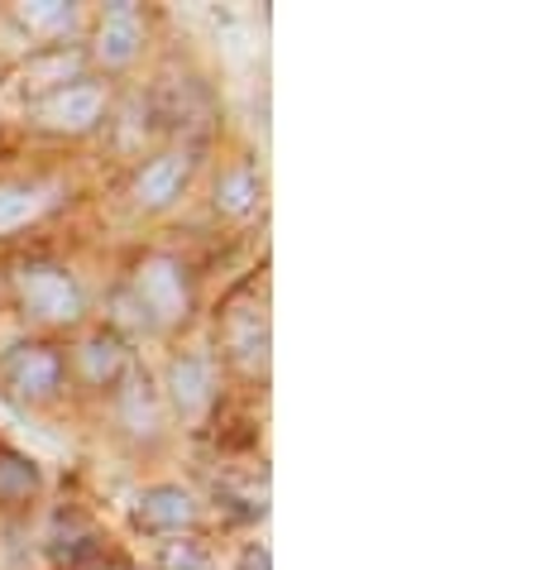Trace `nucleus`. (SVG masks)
<instances>
[{"label":"nucleus","instance_id":"nucleus-6","mask_svg":"<svg viewBox=\"0 0 536 570\" xmlns=\"http://www.w3.org/2000/svg\"><path fill=\"white\" fill-rule=\"evenodd\" d=\"M135 522L153 537H182L201 522V503L182 484H149L135 503Z\"/></svg>","mask_w":536,"mask_h":570},{"label":"nucleus","instance_id":"nucleus-7","mask_svg":"<svg viewBox=\"0 0 536 570\" xmlns=\"http://www.w3.org/2000/svg\"><path fill=\"white\" fill-rule=\"evenodd\" d=\"M163 399L178 417H201L216 399V364L211 355L182 351L168 360V379H163Z\"/></svg>","mask_w":536,"mask_h":570},{"label":"nucleus","instance_id":"nucleus-3","mask_svg":"<svg viewBox=\"0 0 536 570\" xmlns=\"http://www.w3.org/2000/svg\"><path fill=\"white\" fill-rule=\"evenodd\" d=\"M106 87L91 82V77H68V82L49 87L43 97L29 106V116H34L39 130L49 135H91L97 125L106 120Z\"/></svg>","mask_w":536,"mask_h":570},{"label":"nucleus","instance_id":"nucleus-14","mask_svg":"<svg viewBox=\"0 0 536 570\" xmlns=\"http://www.w3.org/2000/svg\"><path fill=\"white\" fill-rule=\"evenodd\" d=\"M216 212L220 216H249L259 207V173L255 164H230L226 173L216 178Z\"/></svg>","mask_w":536,"mask_h":570},{"label":"nucleus","instance_id":"nucleus-12","mask_svg":"<svg viewBox=\"0 0 536 570\" xmlns=\"http://www.w3.org/2000/svg\"><path fill=\"white\" fill-rule=\"evenodd\" d=\"M14 20L34 39H68L72 29L82 24V6H72V0H24V6L14 10Z\"/></svg>","mask_w":536,"mask_h":570},{"label":"nucleus","instance_id":"nucleus-13","mask_svg":"<svg viewBox=\"0 0 536 570\" xmlns=\"http://www.w3.org/2000/svg\"><path fill=\"white\" fill-rule=\"evenodd\" d=\"M120 422L130 426V432H159V389H153V379L149 374H139V370H125L120 379Z\"/></svg>","mask_w":536,"mask_h":570},{"label":"nucleus","instance_id":"nucleus-8","mask_svg":"<svg viewBox=\"0 0 536 570\" xmlns=\"http://www.w3.org/2000/svg\"><path fill=\"white\" fill-rule=\"evenodd\" d=\"M145 49V14H139L135 0H116L101 14L97 29V62L101 68H130Z\"/></svg>","mask_w":536,"mask_h":570},{"label":"nucleus","instance_id":"nucleus-11","mask_svg":"<svg viewBox=\"0 0 536 570\" xmlns=\"http://www.w3.org/2000/svg\"><path fill=\"white\" fill-rule=\"evenodd\" d=\"M77 370H82L87 384H120L125 370H130V351H125L120 336H110V331H101V336H91L82 351H77Z\"/></svg>","mask_w":536,"mask_h":570},{"label":"nucleus","instance_id":"nucleus-10","mask_svg":"<svg viewBox=\"0 0 536 570\" xmlns=\"http://www.w3.org/2000/svg\"><path fill=\"white\" fill-rule=\"evenodd\" d=\"M58 202V183H29V178H6L0 183V235H14L49 212Z\"/></svg>","mask_w":536,"mask_h":570},{"label":"nucleus","instance_id":"nucleus-5","mask_svg":"<svg viewBox=\"0 0 536 570\" xmlns=\"http://www.w3.org/2000/svg\"><path fill=\"white\" fill-rule=\"evenodd\" d=\"M192 168H197V158L187 149H163V154L145 158V164L135 168V178H130V202L139 212H168L172 202L187 193Z\"/></svg>","mask_w":536,"mask_h":570},{"label":"nucleus","instance_id":"nucleus-15","mask_svg":"<svg viewBox=\"0 0 536 570\" xmlns=\"http://www.w3.org/2000/svg\"><path fill=\"white\" fill-rule=\"evenodd\" d=\"M159 570H211V557L201 542H163L159 547Z\"/></svg>","mask_w":536,"mask_h":570},{"label":"nucleus","instance_id":"nucleus-2","mask_svg":"<svg viewBox=\"0 0 536 570\" xmlns=\"http://www.w3.org/2000/svg\"><path fill=\"white\" fill-rule=\"evenodd\" d=\"M14 297H20V312L39 326H77L87 316L82 278L58 259H24L14 268Z\"/></svg>","mask_w":536,"mask_h":570},{"label":"nucleus","instance_id":"nucleus-9","mask_svg":"<svg viewBox=\"0 0 536 570\" xmlns=\"http://www.w3.org/2000/svg\"><path fill=\"white\" fill-rule=\"evenodd\" d=\"M226 351L245 374L268 370V316H264V307H235L226 316Z\"/></svg>","mask_w":536,"mask_h":570},{"label":"nucleus","instance_id":"nucleus-16","mask_svg":"<svg viewBox=\"0 0 536 570\" xmlns=\"http://www.w3.org/2000/svg\"><path fill=\"white\" fill-rule=\"evenodd\" d=\"M235 570H274V551H268L264 542H249L240 551V561H235Z\"/></svg>","mask_w":536,"mask_h":570},{"label":"nucleus","instance_id":"nucleus-1","mask_svg":"<svg viewBox=\"0 0 536 570\" xmlns=\"http://www.w3.org/2000/svg\"><path fill=\"white\" fill-rule=\"evenodd\" d=\"M125 303H130L135 322L145 331H172L192 316V278H187V264L172 255H149L135 268L130 288H125Z\"/></svg>","mask_w":536,"mask_h":570},{"label":"nucleus","instance_id":"nucleus-4","mask_svg":"<svg viewBox=\"0 0 536 570\" xmlns=\"http://www.w3.org/2000/svg\"><path fill=\"white\" fill-rule=\"evenodd\" d=\"M0 379L20 403H53L68 379V360L49 341H20L0 355Z\"/></svg>","mask_w":536,"mask_h":570}]
</instances>
